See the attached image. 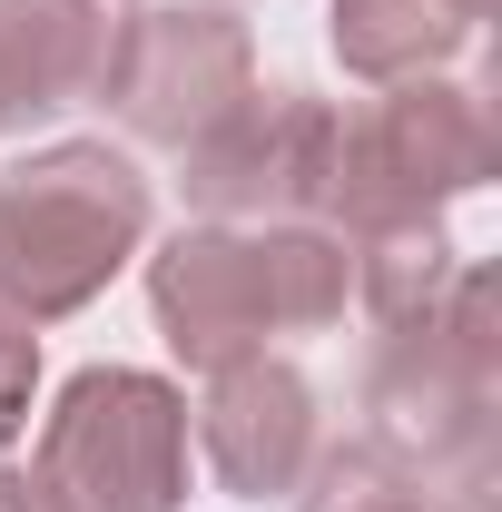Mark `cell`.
<instances>
[{
  "instance_id": "cell-7",
  "label": "cell",
  "mask_w": 502,
  "mask_h": 512,
  "mask_svg": "<svg viewBox=\"0 0 502 512\" xmlns=\"http://www.w3.org/2000/svg\"><path fill=\"white\" fill-rule=\"evenodd\" d=\"M148 316L178 345V365L217 375L237 355H266V276H256V237L247 227H178L168 247L148 256Z\"/></svg>"
},
{
  "instance_id": "cell-8",
  "label": "cell",
  "mask_w": 502,
  "mask_h": 512,
  "mask_svg": "<svg viewBox=\"0 0 502 512\" xmlns=\"http://www.w3.org/2000/svg\"><path fill=\"white\" fill-rule=\"evenodd\" d=\"M197 444L217 463V483L237 503H276L296 493L315 453V384L286 365V355H237L207 375V404H197Z\"/></svg>"
},
{
  "instance_id": "cell-13",
  "label": "cell",
  "mask_w": 502,
  "mask_h": 512,
  "mask_svg": "<svg viewBox=\"0 0 502 512\" xmlns=\"http://www.w3.org/2000/svg\"><path fill=\"white\" fill-rule=\"evenodd\" d=\"M296 512H434V493H424L384 444H335V453H306Z\"/></svg>"
},
{
  "instance_id": "cell-11",
  "label": "cell",
  "mask_w": 502,
  "mask_h": 512,
  "mask_svg": "<svg viewBox=\"0 0 502 512\" xmlns=\"http://www.w3.org/2000/svg\"><path fill=\"white\" fill-rule=\"evenodd\" d=\"M355 256V306L384 325V335H404V325H424L443 306V286H453V237H443V217H394V227H365V237H345Z\"/></svg>"
},
{
  "instance_id": "cell-15",
  "label": "cell",
  "mask_w": 502,
  "mask_h": 512,
  "mask_svg": "<svg viewBox=\"0 0 502 512\" xmlns=\"http://www.w3.org/2000/svg\"><path fill=\"white\" fill-rule=\"evenodd\" d=\"M0 512H69L40 473H0Z\"/></svg>"
},
{
  "instance_id": "cell-14",
  "label": "cell",
  "mask_w": 502,
  "mask_h": 512,
  "mask_svg": "<svg viewBox=\"0 0 502 512\" xmlns=\"http://www.w3.org/2000/svg\"><path fill=\"white\" fill-rule=\"evenodd\" d=\"M30 384H40V335H30V316L0 306V453L30 424Z\"/></svg>"
},
{
  "instance_id": "cell-9",
  "label": "cell",
  "mask_w": 502,
  "mask_h": 512,
  "mask_svg": "<svg viewBox=\"0 0 502 512\" xmlns=\"http://www.w3.org/2000/svg\"><path fill=\"white\" fill-rule=\"evenodd\" d=\"M128 20L138 0H0V128L99 99Z\"/></svg>"
},
{
  "instance_id": "cell-16",
  "label": "cell",
  "mask_w": 502,
  "mask_h": 512,
  "mask_svg": "<svg viewBox=\"0 0 502 512\" xmlns=\"http://www.w3.org/2000/svg\"><path fill=\"white\" fill-rule=\"evenodd\" d=\"M463 10H473V20H483V10H493V0H463Z\"/></svg>"
},
{
  "instance_id": "cell-2",
  "label": "cell",
  "mask_w": 502,
  "mask_h": 512,
  "mask_svg": "<svg viewBox=\"0 0 502 512\" xmlns=\"http://www.w3.org/2000/svg\"><path fill=\"white\" fill-rule=\"evenodd\" d=\"M158 197L138 158L109 138H50L0 178V306L30 325H60L109 296L128 256L148 247Z\"/></svg>"
},
{
  "instance_id": "cell-1",
  "label": "cell",
  "mask_w": 502,
  "mask_h": 512,
  "mask_svg": "<svg viewBox=\"0 0 502 512\" xmlns=\"http://www.w3.org/2000/svg\"><path fill=\"white\" fill-rule=\"evenodd\" d=\"M493 394H502V276L453 266L443 306L404 335H384L365 414L375 444L434 493V512H483L493 483Z\"/></svg>"
},
{
  "instance_id": "cell-5",
  "label": "cell",
  "mask_w": 502,
  "mask_h": 512,
  "mask_svg": "<svg viewBox=\"0 0 502 512\" xmlns=\"http://www.w3.org/2000/svg\"><path fill=\"white\" fill-rule=\"evenodd\" d=\"M335 128L345 109L315 99V89H247L227 119L188 138V207L207 227H296V217H325V188H335Z\"/></svg>"
},
{
  "instance_id": "cell-3",
  "label": "cell",
  "mask_w": 502,
  "mask_h": 512,
  "mask_svg": "<svg viewBox=\"0 0 502 512\" xmlns=\"http://www.w3.org/2000/svg\"><path fill=\"white\" fill-rule=\"evenodd\" d=\"M502 168V138L483 89L463 79H394L375 109L335 128V188H325V217L335 237H365V227H394V217H443L453 197H473Z\"/></svg>"
},
{
  "instance_id": "cell-4",
  "label": "cell",
  "mask_w": 502,
  "mask_h": 512,
  "mask_svg": "<svg viewBox=\"0 0 502 512\" xmlns=\"http://www.w3.org/2000/svg\"><path fill=\"white\" fill-rule=\"evenodd\" d=\"M40 483L69 512L188 503V394L148 365H79L40 424Z\"/></svg>"
},
{
  "instance_id": "cell-12",
  "label": "cell",
  "mask_w": 502,
  "mask_h": 512,
  "mask_svg": "<svg viewBox=\"0 0 502 512\" xmlns=\"http://www.w3.org/2000/svg\"><path fill=\"white\" fill-rule=\"evenodd\" d=\"M256 237V276H266V325L276 335H325L355 296V256L325 217H296V227H247Z\"/></svg>"
},
{
  "instance_id": "cell-6",
  "label": "cell",
  "mask_w": 502,
  "mask_h": 512,
  "mask_svg": "<svg viewBox=\"0 0 502 512\" xmlns=\"http://www.w3.org/2000/svg\"><path fill=\"white\" fill-rule=\"evenodd\" d=\"M256 89V30L227 0H158L138 10L109 60V109L138 148H188Z\"/></svg>"
},
{
  "instance_id": "cell-10",
  "label": "cell",
  "mask_w": 502,
  "mask_h": 512,
  "mask_svg": "<svg viewBox=\"0 0 502 512\" xmlns=\"http://www.w3.org/2000/svg\"><path fill=\"white\" fill-rule=\"evenodd\" d=\"M335 60L355 69V79H434L463 40H473V10L463 0H335Z\"/></svg>"
}]
</instances>
